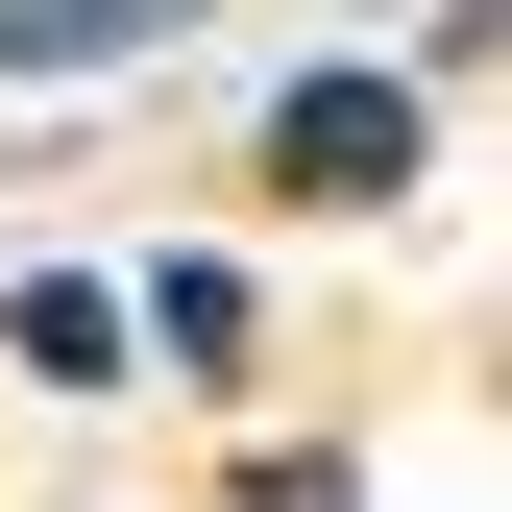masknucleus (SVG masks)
I'll return each instance as SVG.
<instances>
[{
  "instance_id": "obj_2",
  "label": "nucleus",
  "mask_w": 512,
  "mask_h": 512,
  "mask_svg": "<svg viewBox=\"0 0 512 512\" xmlns=\"http://www.w3.org/2000/svg\"><path fill=\"white\" fill-rule=\"evenodd\" d=\"M171 25H220V0H0V74H122V49H171Z\"/></svg>"
},
{
  "instance_id": "obj_1",
  "label": "nucleus",
  "mask_w": 512,
  "mask_h": 512,
  "mask_svg": "<svg viewBox=\"0 0 512 512\" xmlns=\"http://www.w3.org/2000/svg\"><path fill=\"white\" fill-rule=\"evenodd\" d=\"M415 171H439V98H415V74H293V98H269V196H293V220H391Z\"/></svg>"
},
{
  "instance_id": "obj_3",
  "label": "nucleus",
  "mask_w": 512,
  "mask_h": 512,
  "mask_svg": "<svg viewBox=\"0 0 512 512\" xmlns=\"http://www.w3.org/2000/svg\"><path fill=\"white\" fill-rule=\"evenodd\" d=\"M0 342H25L49 391H122V293H98V269H25V293H0Z\"/></svg>"
},
{
  "instance_id": "obj_4",
  "label": "nucleus",
  "mask_w": 512,
  "mask_h": 512,
  "mask_svg": "<svg viewBox=\"0 0 512 512\" xmlns=\"http://www.w3.org/2000/svg\"><path fill=\"white\" fill-rule=\"evenodd\" d=\"M122 366H196V391H220V366H244V269H147V293H122Z\"/></svg>"
}]
</instances>
